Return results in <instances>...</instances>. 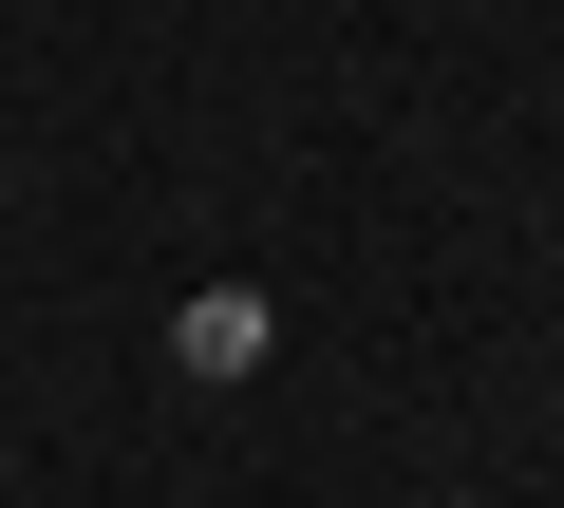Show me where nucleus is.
<instances>
[{
    "instance_id": "nucleus-1",
    "label": "nucleus",
    "mask_w": 564,
    "mask_h": 508,
    "mask_svg": "<svg viewBox=\"0 0 564 508\" xmlns=\"http://www.w3.org/2000/svg\"><path fill=\"white\" fill-rule=\"evenodd\" d=\"M263 358H282V302H263V283H188V302H170V377H207V396H245Z\"/></svg>"
}]
</instances>
